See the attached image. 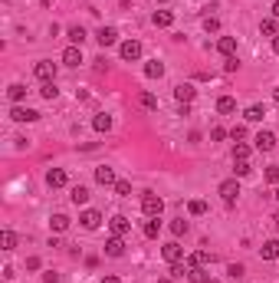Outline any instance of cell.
Masks as SVG:
<instances>
[{
  "label": "cell",
  "instance_id": "cell-54",
  "mask_svg": "<svg viewBox=\"0 0 279 283\" xmlns=\"http://www.w3.org/2000/svg\"><path fill=\"white\" fill-rule=\"evenodd\" d=\"M155 4H167V0H155Z\"/></svg>",
  "mask_w": 279,
  "mask_h": 283
},
{
  "label": "cell",
  "instance_id": "cell-13",
  "mask_svg": "<svg viewBox=\"0 0 279 283\" xmlns=\"http://www.w3.org/2000/svg\"><path fill=\"white\" fill-rule=\"evenodd\" d=\"M194 96H197V89H194L191 82H181V86L174 89V99L178 102H194Z\"/></svg>",
  "mask_w": 279,
  "mask_h": 283
},
{
  "label": "cell",
  "instance_id": "cell-45",
  "mask_svg": "<svg viewBox=\"0 0 279 283\" xmlns=\"http://www.w3.org/2000/svg\"><path fill=\"white\" fill-rule=\"evenodd\" d=\"M236 66H240V63H236V56H230L227 63H223V70H227V73H236Z\"/></svg>",
  "mask_w": 279,
  "mask_h": 283
},
{
  "label": "cell",
  "instance_id": "cell-4",
  "mask_svg": "<svg viewBox=\"0 0 279 283\" xmlns=\"http://www.w3.org/2000/svg\"><path fill=\"white\" fill-rule=\"evenodd\" d=\"M33 73H37L40 82H56V63H50V59H40V63L33 66Z\"/></svg>",
  "mask_w": 279,
  "mask_h": 283
},
{
  "label": "cell",
  "instance_id": "cell-21",
  "mask_svg": "<svg viewBox=\"0 0 279 283\" xmlns=\"http://www.w3.org/2000/svg\"><path fill=\"white\" fill-rule=\"evenodd\" d=\"M142 234H145V237H158V234H161V221H158V217H148V221L142 224Z\"/></svg>",
  "mask_w": 279,
  "mask_h": 283
},
{
  "label": "cell",
  "instance_id": "cell-28",
  "mask_svg": "<svg viewBox=\"0 0 279 283\" xmlns=\"http://www.w3.org/2000/svg\"><path fill=\"white\" fill-rule=\"evenodd\" d=\"M50 227H53L56 234H62V231L69 227V217H66V214H53V217H50Z\"/></svg>",
  "mask_w": 279,
  "mask_h": 283
},
{
  "label": "cell",
  "instance_id": "cell-30",
  "mask_svg": "<svg viewBox=\"0 0 279 283\" xmlns=\"http://www.w3.org/2000/svg\"><path fill=\"white\" fill-rule=\"evenodd\" d=\"M0 247H4V250H13V247H17V234H13L10 227L0 234Z\"/></svg>",
  "mask_w": 279,
  "mask_h": 283
},
{
  "label": "cell",
  "instance_id": "cell-20",
  "mask_svg": "<svg viewBox=\"0 0 279 283\" xmlns=\"http://www.w3.org/2000/svg\"><path fill=\"white\" fill-rule=\"evenodd\" d=\"M260 257L263 260H276L279 257V240H266V244L260 247Z\"/></svg>",
  "mask_w": 279,
  "mask_h": 283
},
{
  "label": "cell",
  "instance_id": "cell-41",
  "mask_svg": "<svg viewBox=\"0 0 279 283\" xmlns=\"http://www.w3.org/2000/svg\"><path fill=\"white\" fill-rule=\"evenodd\" d=\"M115 195H118V198H128V195H131V184H128V181H115Z\"/></svg>",
  "mask_w": 279,
  "mask_h": 283
},
{
  "label": "cell",
  "instance_id": "cell-29",
  "mask_svg": "<svg viewBox=\"0 0 279 283\" xmlns=\"http://www.w3.org/2000/svg\"><path fill=\"white\" fill-rule=\"evenodd\" d=\"M260 33H266V37H279V26H276V17H266L260 23Z\"/></svg>",
  "mask_w": 279,
  "mask_h": 283
},
{
  "label": "cell",
  "instance_id": "cell-35",
  "mask_svg": "<svg viewBox=\"0 0 279 283\" xmlns=\"http://www.w3.org/2000/svg\"><path fill=\"white\" fill-rule=\"evenodd\" d=\"M40 96H43V99H56V96H59V89H56V82H43V89H40Z\"/></svg>",
  "mask_w": 279,
  "mask_h": 283
},
{
  "label": "cell",
  "instance_id": "cell-2",
  "mask_svg": "<svg viewBox=\"0 0 279 283\" xmlns=\"http://www.w3.org/2000/svg\"><path fill=\"white\" fill-rule=\"evenodd\" d=\"M220 195H223V204H227V208H233L236 198H240V184H236V178H227V181H220Z\"/></svg>",
  "mask_w": 279,
  "mask_h": 283
},
{
  "label": "cell",
  "instance_id": "cell-3",
  "mask_svg": "<svg viewBox=\"0 0 279 283\" xmlns=\"http://www.w3.org/2000/svg\"><path fill=\"white\" fill-rule=\"evenodd\" d=\"M161 257H164L171 267H174V264H184V247H181L178 240H171V244L161 247Z\"/></svg>",
  "mask_w": 279,
  "mask_h": 283
},
{
  "label": "cell",
  "instance_id": "cell-37",
  "mask_svg": "<svg viewBox=\"0 0 279 283\" xmlns=\"http://www.w3.org/2000/svg\"><path fill=\"white\" fill-rule=\"evenodd\" d=\"M250 171H253V165H250V162H233V175L236 178H247Z\"/></svg>",
  "mask_w": 279,
  "mask_h": 283
},
{
  "label": "cell",
  "instance_id": "cell-38",
  "mask_svg": "<svg viewBox=\"0 0 279 283\" xmlns=\"http://www.w3.org/2000/svg\"><path fill=\"white\" fill-rule=\"evenodd\" d=\"M243 273H247V267H243V264H230V267H227V277H230V280H240Z\"/></svg>",
  "mask_w": 279,
  "mask_h": 283
},
{
  "label": "cell",
  "instance_id": "cell-16",
  "mask_svg": "<svg viewBox=\"0 0 279 283\" xmlns=\"http://www.w3.org/2000/svg\"><path fill=\"white\" fill-rule=\"evenodd\" d=\"M106 254H109V257H122V254H125V240L122 237H109L106 240Z\"/></svg>",
  "mask_w": 279,
  "mask_h": 283
},
{
  "label": "cell",
  "instance_id": "cell-23",
  "mask_svg": "<svg viewBox=\"0 0 279 283\" xmlns=\"http://www.w3.org/2000/svg\"><path fill=\"white\" fill-rule=\"evenodd\" d=\"M69 198H73V204L79 208V204H86V201H89V188H86V184H76V188H73V195H69Z\"/></svg>",
  "mask_w": 279,
  "mask_h": 283
},
{
  "label": "cell",
  "instance_id": "cell-47",
  "mask_svg": "<svg viewBox=\"0 0 279 283\" xmlns=\"http://www.w3.org/2000/svg\"><path fill=\"white\" fill-rule=\"evenodd\" d=\"M95 70H99V73H106V70H109V63H106V56H99V59H95Z\"/></svg>",
  "mask_w": 279,
  "mask_h": 283
},
{
  "label": "cell",
  "instance_id": "cell-24",
  "mask_svg": "<svg viewBox=\"0 0 279 283\" xmlns=\"http://www.w3.org/2000/svg\"><path fill=\"white\" fill-rule=\"evenodd\" d=\"M207 264H211V254L207 250H197V254L187 257V267H207Z\"/></svg>",
  "mask_w": 279,
  "mask_h": 283
},
{
  "label": "cell",
  "instance_id": "cell-42",
  "mask_svg": "<svg viewBox=\"0 0 279 283\" xmlns=\"http://www.w3.org/2000/svg\"><path fill=\"white\" fill-rule=\"evenodd\" d=\"M227 135H230V132H227V129H220V125H214V129H211V142H223Z\"/></svg>",
  "mask_w": 279,
  "mask_h": 283
},
{
  "label": "cell",
  "instance_id": "cell-26",
  "mask_svg": "<svg viewBox=\"0 0 279 283\" xmlns=\"http://www.w3.org/2000/svg\"><path fill=\"white\" fill-rule=\"evenodd\" d=\"M145 76H148V79H161V76H164V63H158V59H151V63L145 66Z\"/></svg>",
  "mask_w": 279,
  "mask_h": 283
},
{
  "label": "cell",
  "instance_id": "cell-31",
  "mask_svg": "<svg viewBox=\"0 0 279 283\" xmlns=\"http://www.w3.org/2000/svg\"><path fill=\"white\" fill-rule=\"evenodd\" d=\"M66 37L73 40V46H82V40H86V26H69Z\"/></svg>",
  "mask_w": 279,
  "mask_h": 283
},
{
  "label": "cell",
  "instance_id": "cell-43",
  "mask_svg": "<svg viewBox=\"0 0 279 283\" xmlns=\"http://www.w3.org/2000/svg\"><path fill=\"white\" fill-rule=\"evenodd\" d=\"M266 181L269 184H279V165H269V168H266Z\"/></svg>",
  "mask_w": 279,
  "mask_h": 283
},
{
  "label": "cell",
  "instance_id": "cell-40",
  "mask_svg": "<svg viewBox=\"0 0 279 283\" xmlns=\"http://www.w3.org/2000/svg\"><path fill=\"white\" fill-rule=\"evenodd\" d=\"M204 30H207V33H217V30H220V20H217V17H204Z\"/></svg>",
  "mask_w": 279,
  "mask_h": 283
},
{
  "label": "cell",
  "instance_id": "cell-17",
  "mask_svg": "<svg viewBox=\"0 0 279 283\" xmlns=\"http://www.w3.org/2000/svg\"><path fill=\"white\" fill-rule=\"evenodd\" d=\"M7 96H10V102H13V106H20V102L26 99V86H23V82H13V86L7 89Z\"/></svg>",
  "mask_w": 279,
  "mask_h": 283
},
{
  "label": "cell",
  "instance_id": "cell-53",
  "mask_svg": "<svg viewBox=\"0 0 279 283\" xmlns=\"http://www.w3.org/2000/svg\"><path fill=\"white\" fill-rule=\"evenodd\" d=\"M273 221H276V231H279V217H273Z\"/></svg>",
  "mask_w": 279,
  "mask_h": 283
},
{
  "label": "cell",
  "instance_id": "cell-46",
  "mask_svg": "<svg viewBox=\"0 0 279 283\" xmlns=\"http://www.w3.org/2000/svg\"><path fill=\"white\" fill-rule=\"evenodd\" d=\"M26 270H40V257H26Z\"/></svg>",
  "mask_w": 279,
  "mask_h": 283
},
{
  "label": "cell",
  "instance_id": "cell-27",
  "mask_svg": "<svg viewBox=\"0 0 279 283\" xmlns=\"http://www.w3.org/2000/svg\"><path fill=\"white\" fill-rule=\"evenodd\" d=\"M92 129H95V132H109V129H112V115L99 112V115L92 119Z\"/></svg>",
  "mask_w": 279,
  "mask_h": 283
},
{
  "label": "cell",
  "instance_id": "cell-1",
  "mask_svg": "<svg viewBox=\"0 0 279 283\" xmlns=\"http://www.w3.org/2000/svg\"><path fill=\"white\" fill-rule=\"evenodd\" d=\"M142 211L148 214V217H161V211H164V201L155 195V191H145V195H142Z\"/></svg>",
  "mask_w": 279,
  "mask_h": 283
},
{
  "label": "cell",
  "instance_id": "cell-9",
  "mask_svg": "<svg viewBox=\"0 0 279 283\" xmlns=\"http://www.w3.org/2000/svg\"><path fill=\"white\" fill-rule=\"evenodd\" d=\"M10 119H13V122H37V119H40V112H37V109L13 106V109H10Z\"/></svg>",
  "mask_w": 279,
  "mask_h": 283
},
{
  "label": "cell",
  "instance_id": "cell-44",
  "mask_svg": "<svg viewBox=\"0 0 279 283\" xmlns=\"http://www.w3.org/2000/svg\"><path fill=\"white\" fill-rule=\"evenodd\" d=\"M43 283H59V273H56V270H46V273H43Z\"/></svg>",
  "mask_w": 279,
  "mask_h": 283
},
{
  "label": "cell",
  "instance_id": "cell-33",
  "mask_svg": "<svg viewBox=\"0 0 279 283\" xmlns=\"http://www.w3.org/2000/svg\"><path fill=\"white\" fill-rule=\"evenodd\" d=\"M233 162H250V145H243V142L233 145Z\"/></svg>",
  "mask_w": 279,
  "mask_h": 283
},
{
  "label": "cell",
  "instance_id": "cell-52",
  "mask_svg": "<svg viewBox=\"0 0 279 283\" xmlns=\"http://www.w3.org/2000/svg\"><path fill=\"white\" fill-rule=\"evenodd\" d=\"M276 201H279V184H276Z\"/></svg>",
  "mask_w": 279,
  "mask_h": 283
},
{
  "label": "cell",
  "instance_id": "cell-10",
  "mask_svg": "<svg viewBox=\"0 0 279 283\" xmlns=\"http://www.w3.org/2000/svg\"><path fill=\"white\" fill-rule=\"evenodd\" d=\"M46 184H50V188H66L69 184V175L62 168H50L46 171Z\"/></svg>",
  "mask_w": 279,
  "mask_h": 283
},
{
  "label": "cell",
  "instance_id": "cell-39",
  "mask_svg": "<svg viewBox=\"0 0 279 283\" xmlns=\"http://www.w3.org/2000/svg\"><path fill=\"white\" fill-rule=\"evenodd\" d=\"M230 139H233V142H243V139H247V125H233V129H230Z\"/></svg>",
  "mask_w": 279,
  "mask_h": 283
},
{
  "label": "cell",
  "instance_id": "cell-50",
  "mask_svg": "<svg viewBox=\"0 0 279 283\" xmlns=\"http://www.w3.org/2000/svg\"><path fill=\"white\" fill-rule=\"evenodd\" d=\"M273 53L279 56V37H273Z\"/></svg>",
  "mask_w": 279,
  "mask_h": 283
},
{
  "label": "cell",
  "instance_id": "cell-14",
  "mask_svg": "<svg viewBox=\"0 0 279 283\" xmlns=\"http://www.w3.org/2000/svg\"><path fill=\"white\" fill-rule=\"evenodd\" d=\"M95 40H99V46H112L118 40V30H115V26H102V30L95 33Z\"/></svg>",
  "mask_w": 279,
  "mask_h": 283
},
{
  "label": "cell",
  "instance_id": "cell-12",
  "mask_svg": "<svg viewBox=\"0 0 279 283\" xmlns=\"http://www.w3.org/2000/svg\"><path fill=\"white\" fill-rule=\"evenodd\" d=\"M217 53L230 59V56L236 53V37H220V40H217Z\"/></svg>",
  "mask_w": 279,
  "mask_h": 283
},
{
  "label": "cell",
  "instance_id": "cell-18",
  "mask_svg": "<svg viewBox=\"0 0 279 283\" xmlns=\"http://www.w3.org/2000/svg\"><path fill=\"white\" fill-rule=\"evenodd\" d=\"M187 280L191 283H211V273L204 267H187Z\"/></svg>",
  "mask_w": 279,
  "mask_h": 283
},
{
  "label": "cell",
  "instance_id": "cell-34",
  "mask_svg": "<svg viewBox=\"0 0 279 283\" xmlns=\"http://www.w3.org/2000/svg\"><path fill=\"white\" fill-rule=\"evenodd\" d=\"M187 211H191L194 217H204V214H207V201H197V198H194V201L187 204Z\"/></svg>",
  "mask_w": 279,
  "mask_h": 283
},
{
  "label": "cell",
  "instance_id": "cell-51",
  "mask_svg": "<svg viewBox=\"0 0 279 283\" xmlns=\"http://www.w3.org/2000/svg\"><path fill=\"white\" fill-rule=\"evenodd\" d=\"M273 102H279V86H276V89H273Z\"/></svg>",
  "mask_w": 279,
  "mask_h": 283
},
{
  "label": "cell",
  "instance_id": "cell-6",
  "mask_svg": "<svg viewBox=\"0 0 279 283\" xmlns=\"http://www.w3.org/2000/svg\"><path fill=\"white\" fill-rule=\"evenodd\" d=\"M79 224H82V227H86V231H95V227H99V224H102V214H99V211H95V208H86V211H82V214H79Z\"/></svg>",
  "mask_w": 279,
  "mask_h": 283
},
{
  "label": "cell",
  "instance_id": "cell-48",
  "mask_svg": "<svg viewBox=\"0 0 279 283\" xmlns=\"http://www.w3.org/2000/svg\"><path fill=\"white\" fill-rule=\"evenodd\" d=\"M99 283H122V280H118V277H115V273H106V277H102Z\"/></svg>",
  "mask_w": 279,
  "mask_h": 283
},
{
  "label": "cell",
  "instance_id": "cell-11",
  "mask_svg": "<svg viewBox=\"0 0 279 283\" xmlns=\"http://www.w3.org/2000/svg\"><path fill=\"white\" fill-rule=\"evenodd\" d=\"M62 63H66V66L86 63V59H82V50H79V46H66V50H62Z\"/></svg>",
  "mask_w": 279,
  "mask_h": 283
},
{
  "label": "cell",
  "instance_id": "cell-5",
  "mask_svg": "<svg viewBox=\"0 0 279 283\" xmlns=\"http://www.w3.org/2000/svg\"><path fill=\"white\" fill-rule=\"evenodd\" d=\"M118 53H122V59H128V63H135V59L142 56V43H138V40H125V43L118 46Z\"/></svg>",
  "mask_w": 279,
  "mask_h": 283
},
{
  "label": "cell",
  "instance_id": "cell-49",
  "mask_svg": "<svg viewBox=\"0 0 279 283\" xmlns=\"http://www.w3.org/2000/svg\"><path fill=\"white\" fill-rule=\"evenodd\" d=\"M273 17L279 20V0H273Z\"/></svg>",
  "mask_w": 279,
  "mask_h": 283
},
{
  "label": "cell",
  "instance_id": "cell-36",
  "mask_svg": "<svg viewBox=\"0 0 279 283\" xmlns=\"http://www.w3.org/2000/svg\"><path fill=\"white\" fill-rule=\"evenodd\" d=\"M138 102H142L145 109H158V96L155 92H142V96H138Z\"/></svg>",
  "mask_w": 279,
  "mask_h": 283
},
{
  "label": "cell",
  "instance_id": "cell-15",
  "mask_svg": "<svg viewBox=\"0 0 279 283\" xmlns=\"http://www.w3.org/2000/svg\"><path fill=\"white\" fill-rule=\"evenodd\" d=\"M95 181L109 188V184H115V171H112L109 165H99V168H95Z\"/></svg>",
  "mask_w": 279,
  "mask_h": 283
},
{
  "label": "cell",
  "instance_id": "cell-8",
  "mask_svg": "<svg viewBox=\"0 0 279 283\" xmlns=\"http://www.w3.org/2000/svg\"><path fill=\"white\" fill-rule=\"evenodd\" d=\"M256 151H273L276 148V132H269V129H263L260 135H256Z\"/></svg>",
  "mask_w": 279,
  "mask_h": 283
},
{
  "label": "cell",
  "instance_id": "cell-7",
  "mask_svg": "<svg viewBox=\"0 0 279 283\" xmlns=\"http://www.w3.org/2000/svg\"><path fill=\"white\" fill-rule=\"evenodd\" d=\"M109 224H112V237H125V234L131 231V221L125 217V214H115V217H112Z\"/></svg>",
  "mask_w": 279,
  "mask_h": 283
},
{
  "label": "cell",
  "instance_id": "cell-32",
  "mask_svg": "<svg viewBox=\"0 0 279 283\" xmlns=\"http://www.w3.org/2000/svg\"><path fill=\"white\" fill-rule=\"evenodd\" d=\"M187 231H191V224H187V221L184 217H178V221H171V234H174V237H184V234Z\"/></svg>",
  "mask_w": 279,
  "mask_h": 283
},
{
  "label": "cell",
  "instance_id": "cell-19",
  "mask_svg": "<svg viewBox=\"0 0 279 283\" xmlns=\"http://www.w3.org/2000/svg\"><path fill=\"white\" fill-rule=\"evenodd\" d=\"M217 112H220V115L236 112V99H233V96H220V99H217Z\"/></svg>",
  "mask_w": 279,
  "mask_h": 283
},
{
  "label": "cell",
  "instance_id": "cell-22",
  "mask_svg": "<svg viewBox=\"0 0 279 283\" xmlns=\"http://www.w3.org/2000/svg\"><path fill=\"white\" fill-rule=\"evenodd\" d=\"M151 23H155V26H171V23H174V13H171V10H155Z\"/></svg>",
  "mask_w": 279,
  "mask_h": 283
},
{
  "label": "cell",
  "instance_id": "cell-25",
  "mask_svg": "<svg viewBox=\"0 0 279 283\" xmlns=\"http://www.w3.org/2000/svg\"><path fill=\"white\" fill-rule=\"evenodd\" d=\"M263 115H266V106H250L247 112H243V119L247 122H263Z\"/></svg>",
  "mask_w": 279,
  "mask_h": 283
}]
</instances>
